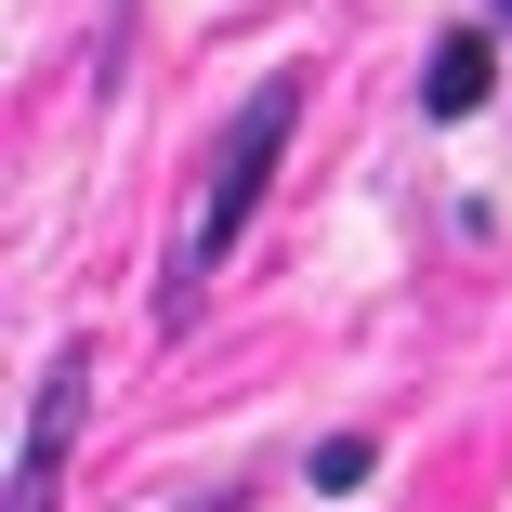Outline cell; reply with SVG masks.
<instances>
[{"label": "cell", "mask_w": 512, "mask_h": 512, "mask_svg": "<svg viewBox=\"0 0 512 512\" xmlns=\"http://www.w3.org/2000/svg\"><path fill=\"white\" fill-rule=\"evenodd\" d=\"M289 132H302V66L250 79V106L224 119V145H211V197H197V224H184V250H171V276H158V316H184V302L211 289V263L250 237V211H263V184H276Z\"/></svg>", "instance_id": "1"}, {"label": "cell", "mask_w": 512, "mask_h": 512, "mask_svg": "<svg viewBox=\"0 0 512 512\" xmlns=\"http://www.w3.org/2000/svg\"><path fill=\"white\" fill-rule=\"evenodd\" d=\"M66 434H79V355H53V368H40L27 447H14V512H53V486H66Z\"/></svg>", "instance_id": "2"}, {"label": "cell", "mask_w": 512, "mask_h": 512, "mask_svg": "<svg viewBox=\"0 0 512 512\" xmlns=\"http://www.w3.org/2000/svg\"><path fill=\"white\" fill-rule=\"evenodd\" d=\"M486 92H499V53H486L473 27H460V40H434V66H421V106H434V119H473Z\"/></svg>", "instance_id": "3"}, {"label": "cell", "mask_w": 512, "mask_h": 512, "mask_svg": "<svg viewBox=\"0 0 512 512\" xmlns=\"http://www.w3.org/2000/svg\"><path fill=\"white\" fill-rule=\"evenodd\" d=\"M302 473H316L329 499H355V486L381 473V447H368V434H329V447H316V460H302Z\"/></svg>", "instance_id": "4"}, {"label": "cell", "mask_w": 512, "mask_h": 512, "mask_svg": "<svg viewBox=\"0 0 512 512\" xmlns=\"http://www.w3.org/2000/svg\"><path fill=\"white\" fill-rule=\"evenodd\" d=\"M486 14H499V27H512V0H486Z\"/></svg>", "instance_id": "5"}]
</instances>
